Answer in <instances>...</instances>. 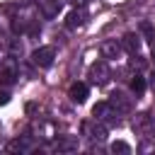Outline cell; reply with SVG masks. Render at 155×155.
I'll list each match as a JSON object with an SVG mask.
<instances>
[{
    "mask_svg": "<svg viewBox=\"0 0 155 155\" xmlns=\"http://www.w3.org/2000/svg\"><path fill=\"white\" fill-rule=\"evenodd\" d=\"M92 116L102 124H119V111L111 107V102H97L92 107Z\"/></svg>",
    "mask_w": 155,
    "mask_h": 155,
    "instance_id": "1",
    "label": "cell"
},
{
    "mask_svg": "<svg viewBox=\"0 0 155 155\" xmlns=\"http://www.w3.org/2000/svg\"><path fill=\"white\" fill-rule=\"evenodd\" d=\"M82 136H87L92 143H102V140L107 138V126H104L99 119L85 121V124H82Z\"/></svg>",
    "mask_w": 155,
    "mask_h": 155,
    "instance_id": "2",
    "label": "cell"
},
{
    "mask_svg": "<svg viewBox=\"0 0 155 155\" xmlns=\"http://www.w3.org/2000/svg\"><path fill=\"white\" fill-rule=\"evenodd\" d=\"M56 58V48L53 46H39L34 53H31V63L39 65V68H48Z\"/></svg>",
    "mask_w": 155,
    "mask_h": 155,
    "instance_id": "3",
    "label": "cell"
},
{
    "mask_svg": "<svg viewBox=\"0 0 155 155\" xmlns=\"http://www.w3.org/2000/svg\"><path fill=\"white\" fill-rule=\"evenodd\" d=\"M109 102H111V107H114L119 114H128V111L133 109V97H128V94H126V92H121V90L111 92Z\"/></svg>",
    "mask_w": 155,
    "mask_h": 155,
    "instance_id": "4",
    "label": "cell"
},
{
    "mask_svg": "<svg viewBox=\"0 0 155 155\" xmlns=\"http://www.w3.org/2000/svg\"><path fill=\"white\" fill-rule=\"evenodd\" d=\"M87 78H90L94 85H107V82H109V78H111V73H109L107 63H92V65H90Z\"/></svg>",
    "mask_w": 155,
    "mask_h": 155,
    "instance_id": "5",
    "label": "cell"
},
{
    "mask_svg": "<svg viewBox=\"0 0 155 155\" xmlns=\"http://www.w3.org/2000/svg\"><path fill=\"white\" fill-rule=\"evenodd\" d=\"M17 75H19V68H17V61H15V56H10V58L5 61V65L0 68V80H2L5 85H12V82L17 80Z\"/></svg>",
    "mask_w": 155,
    "mask_h": 155,
    "instance_id": "6",
    "label": "cell"
},
{
    "mask_svg": "<svg viewBox=\"0 0 155 155\" xmlns=\"http://www.w3.org/2000/svg\"><path fill=\"white\" fill-rule=\"evenodd\" d=\"M53 150H58V153H73V150H78V136H58L53 140Z\"/></svg>",
    "mask_w": 155,
    "mask_h": 155,
    "instance_id": "7",
    "label": "cell"
},
{
    "mask_svg": "<svg viewBox=\"0 0 155 155\" xmlns=\"http://www.w3.org/2000/svg\"><path fill=\"white\" fill-rule=\"evenodd\" d=\"M61 7H63V0H39V10H41V15H44L46 19L58 17Z\"/></svg>",
    "mask_w": 155,
    "mask_h": 155,
    "instance_id": "8",
    "label": "cell"
},
{
    "mask_svg": "<svg viewBox=\"0 0 155 155\" xmlns=\"http://www.w3.org/2000/svg\"><path fill=\"white\" fill-rule=\"evenodd\" d=\"M85 19H87L85 10H82V7H73V10L68 12V17H65V27H68V29H80V27L85 24Z\"/></svg>",
    "mask_w": 155,
    "mask_h": 155,
    "instance_id": "9",
    "label": "cell"
},
{
    "mask_svg": "<svg viewBox=\"0 0 155 155\" xmlns=\"http://www.w3.org/2000/svg\"><path fill=\"white\" fill-rule=\"evenodd\" d=\"M99 51H102V56H104V58L116 61V58H121V51H124V48H121V41L116 44V41H111V39H109V41H104V44L99 46Z\"/></svg>",
    "mask_w": 155,
    "mask_h": 155,
    "instance_id": "10",
    "label": "cell"
},
{
    "mask_svg": "<svg viewBox=\"0 0 155 155\" xmlns=\"http://www.w3.org/2000/svg\"><path fill=\"white\" fill-rule=\"evenodd\" d=\"M121 48L128 51V53H138V51H140V39H138L133 31H128V34L121 36Z\"/></svg>",
    "mask_w": 155,
    "mask_h": 155,
    "instance_id": "11",
    "label": "cell"
},
{
    "mask_svg": "<svg viewBox=\"0 0 155 155\" xmlns=\"http://www.w3.org/2000/svg\"><path fill=\"white\" fill-rule=\"evenodd\" d=\"M7 148H10L12 153H29V150L34 148V140H31V136H22V138H15Z\"/></svg>",
    "mask_w": 155,
    "mask_h": 155,
    "instance_id": "12",
    "label": "cell"
},
{
    "mask_svg": "<svg viewBox=\"0 0 155 155\" xmlns=\"http://www.w3.org/2000/svg\"><path fill=\"white\" fill-rule=\"evenodd\" d=\"M70 99L78 102V104H82L87 99V85L85 82H73L70 85Z\"/></svg>",
    "mask_w": 155,
    "mask_h": 155,
    "instance_id": "13",
    "label": "cell"
},
{
    "mask_svg": "<svg viewBox=\"0 0 155 155\" xmlns=\"http://www.w3.org/2000/svg\"><path fill=\"white\" fill-rule=\"evenodd\" d=\"M150 126H153V116H150L148 111L133 116V128H136V131H145V128H150Z\"/></svg>",
    "mask_w": 155,
    "mask_h": 155,
    "instance_id": "14",
    "label": "cell"
},
{
    "mask_svg": "<svg viewBox=\"0 0 155 155\" xmlns=\"http://www.w3.org/2000/svg\"><path fill=\"white\" fill-rule=\"evenodd\" d=\"M138 29H140V34H143V39H145V41L155 44V27H153L148 19H143V22L138 24Z\"/></svg>",
    "mask_w": 155,
    "mask_h": 155,
    "instance_id": "15",
    "label": "cell"
},
{
    "mask_svg": "<svg viewBox=\"0 0 155 155\" xmlns=\"http://www.w3.org/2000/svg\"><path fill=\"white\" fill-rule=\"evenodd\" d=\"M131 90H133L136 97H140V94L145 92V80H143L140 75H133V80H131Z\"/></svg>",
    "mask_w": 155,
    "mask_h": 155,
    "instance_id": "16",
    "label": "cell"
},
{
    "mask_svg": "<svg viewBox=\"0 0 155 155\" xmlns=\"http://www.w3.org/2000/svg\"><path fill=\"white\" fill-rule=\"evenodd\" d=\"M111 153L128 155V153H131V145H128V143H124V140H114V143H111Z\"/></svg>",
    "mask_w": 155,
    "mask_h": 155,
    "instance_id": "17",
    "label": "cell"
},
{
    "mask_svg": "<svg viewBox=\"0 0 155 155\" xmlns=\"http://www.w3.org/2000/svg\"><path fill=\"white\" fill-rule=\"evenodd\" d=\"M131 56H133V58H131V65H133V68H143V65H145V61H143L140 53H131Z\"/></svg>",
    "mask_w": 155,
    "mask_h": 155,
    "instance_id": "18",
    "label": "cell"
},
{
    "mask_svg": "<svg viewBox=\"0 0 155 155\" xmlns=\"http://www.w3.org/2000/svg\"><path fill=\"white\" fill-rule=\"evenodd\" d=\"M10 51H12V56H22V44L19 41H10Z\"/></svg>",
    "mask_w": 155,
    "mask_h": 155,
    "instance_id": "19",
    "label": "cell"
},
{
    "mask_svg": "<svg viewBox=\"0 0 155 155\" xmlns=\"http://www.w3.org/2000/svg\"><path fill=\"white\" fill-rule=\"evenodd\" d=\"M10 102V92H0V104H7Z\"/></svg>",
    "mask_w": 155,
    "mask_h": 155,
    "instance_id": "20",
    "label": "cell"
},
{
    "mask_svg": "<svg viewBox=\"0 0 155 155\" xmlns=\"http://www.w3.org/2000/svg\"><path fill=\"white\" fill-rule=\"evenodd\" d=\"M70 2H73V5H75V7H82V5H85V2H87V0H70Z\"/></svg>",
    "mask_w": 155,
    "mask_h": 155,
    "instance_id": "21",
    "label": "cell"
},
{
    "mask_svg": "<svg viewBox=\"0 0 155 155\" xmlns=\"http://www.w3.org/2000/svg\"><path fill=\"white\" fill-rule=\"evenodd\" d=\"M150 58H153V61H155V44H153V53H150Z\"/></svg>",
    "mask_w": 155,
    "mask_h": 155,
    "instance_id": "22",
    "label": "cell"
},
{
    "mask_svg": "<svg viewBox=\"0 0 155 155\" xmlns=\"http://www.w3.org/2000/svg\"><path fill=\"white\" fill-rule=\"evenodd\" d=\"M153 85H155V68H153Z\"/></svg>",
    "mask_w": 155,
    "mask_h": 155,
    "instance_id": "23",
    "label": "cell"
}]
</instances>
